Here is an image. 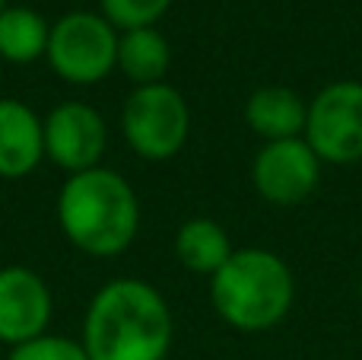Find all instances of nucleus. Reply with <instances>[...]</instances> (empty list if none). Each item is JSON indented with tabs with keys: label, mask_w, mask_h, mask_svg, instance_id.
Listing matches in <instances>:
<instances>
[{
	"label": "nucleus",
	"mask_w": 362,
	"mask_h": 360,
	"mask_svg": "<svg viewBox=\"0 0 362 360\" xmlns=\"http://www.w3.org/2000/svg\"><path fill=\"white\" fill-rule=\"evenodd\" d=\"M172 335V310L150 281L112 278L89 300L80 344L89 360H165Z\"/></svg>",
	"instance_id": "1"
},
{
	"label": "nucleus",
	"mask_w": 362,
	"mask_h": 360,
	"mask_svg": "<svg viewBox=\"0 0 362 360\" xmlns=\"http://www.w3.org/2000/svg\"><path fill=\"white\" fill-rule=\"evenodd\" d=\"M54 214L64 240L89 259H118L134 246L140 230L137 191L108 166L64 179Z\"/></svg>",
	"instance_id": "2"
},
{
	"label": "nucleus",
	"mask_w": 362,
	"mask_h": 360,
	"mask_svg": "<svg viewBox=\"0 0 362 360\" xmlns=\"http://www.w3.org/2000/svg\"><path fill=\"white\" fill-rule=\"evenodd\" d=\"M206 284L216 316L242 335L276 329L296 300V281L283 255L261 246L235 249Z\"/></svg>",
	"instance_id": "3"
},
{
	"label": "nucleus",
	"mask_w": 362,
	"mask_h": 360,
	"mask_svg": "<svg viewBox=\"0 0 362 360\" xmlns=\"http://www.w3.org/2000/svg\"><path fill=\"white\" fill-rule=\"evenodd\" d=\"M121 134L134 157L169 163L191 137V108L172 83L134 86L121 106Z\"/></svg>",
	"instance_id": "4"
},
{
	"label": "nucleus",
	"mask_w": 362,
	"mask_h": 360,
	"mask_svg": "<svg viewBox=\"0 0 362 360\" xmlns=\"http://www.w3.org/2000/svg\"><path fill=\"white\" fill-rule=\"evenodd\" d=\"M118 55V29L99 10H70L51 23L45 61L70 86L108 80Z\"/></svg>",
	"instance_id": "5"
},
{
	"label": "nucleus",
	"mask_w": 362,
	"mask_h": 360,
	"mask_svg": "<svg viewBox=\"0 0 362 360\" xmlns=\"http://www.w3.org/2000/svg\"><path fill=\"white\" fill-rule=\"evenodd\" d=\"M308 147L325 166L362 159V80H334L308 99Z\"/></svg>",
	"instance_id": "6"
},
{
	"label": "nucleus",
	"mask_w": 362,
	"mask_h": 360,
	"mask_svg": "<svg viewBox=\"0 0 362 360\" xmlns=\"http://www.w3.org/2000/svg\"><path fill=\"white\" fill-rule=\"evenodd\" d=\"M45 159L61 172L76 176L102 166L108 147V125L102 112L89 102H61L42 118Z\"/></svg>",
	"instance_id": "7"
},
{
	"label": "nucleus",
	"mask_w": 362,
	"mask_h": 360,
	"mask_svg": "<svg viewBox=\"0 0 362 360\" xmlns=\"http://www.w3.org/2000/svg\"><path fill=\"white\" fill-rule=\"evenodd\" d=\"M321 163L305 137L270 140L251 159V185L274 208H296L308 201L321 182Z\"/></svg>",
	"instance_id": "8"
},
{
	"label": "nucleus",
	"mask_w": 362,
	"mask_h": 360,
	"mask_svg": "<svg viewBox=\"0 0 362 360\" xmlns=\"http://www.w3.org/2000/svg\"><path fill=\"white\" fill-rule=\"evenodd\" d=\"M54 293L48 281L25 265L0 268V344L16 348L51 332Z\"/></svg>",
	"instance_id": "9"
},
{
	"label": "nucleus",
	"mask_w": 362,
	"mask_h": 360,
	"mask_svg": "<svg viewBox=\"0 0 362 360\" xmlns=\"http://www.w3.org/2000/svg\"><path fill=\"white\" fill-rule=\"evenodd\" d=\"M45 159L42 115L29 102L0 96V179L16 182L38 169Z\"/></svg>",
	"instance_id": "10"
},
{
	"label": "nucleus",
	"mask_w": 362,
	"mask_h": 360,
	"mask_svg": "<svg viewBox=\"0 0 362 360\" xmlns=\"http://www.w3.org/2000/svg\"><path fill=\"white\" fill-rule=\"evenodd\" d=\"M242 118H245V128L255 137H261L264 144L302 137L308 121V99L302 93H296L293 86H280V83L257 86L245 99Z\"/></svg>",
	"instance_id": "11"
},
{
	"label": "nucleus",
	"mask_w": 362,
	"mask_h": 360,
	"mask_svg": "<svg viewBox=\"0 0 362 360\" xmlns=\"http://www.w3.org/2000/svg\"><path fill=\"white\" fill-rule=\"evenodd\" d=\"M172 67V45L156 26L118 32V55L115 70L124 74L131 86H153L165 83V74Z\"/></svg>",
	"instance_id": "12"
},
{
	"label": "nucleus",
	"mask_w": 362,
	"mask_h": 360,
	"mask_svg": "<svg viewBox=\"0 0 362 360\" xmlns=\"http://www.w3.org/2000/svg\"><path fill=\"white\" fill-rule=\"evenodd\" d=\"M175 259L181 268H187L191 274L200 278H213L219 268L229 261V255L235 252L229 233L219 220L213 217H191L175 230Z\"/></svg>",
	"instance_id": "13"
},
{
	"label": "nucleus",
	"mask_w": 362,
	"mask_h": 360,
	"mask_svg": "<svg viewBox=\"0 0 362 360\" xmlns=\"http://www.w3.org/2000/svg\"><path fill=\"white\" fill-rule=\"evenodd\" d=\"M51 23L32 6H4L0 13V61L35 64L48 51Z\"/></svg>",
	"instance_id": "14"
},
{
	"label": "nucleus",
	"mask_w": 362,
	"mask_h": 360,
	"mask_svg": "<svg viewBox=\"0 0 362 360\" xmlns=\"http://www.w3.org/2000/svg\"><path fill=\"white\" fill-rule=\"evenodd\" d=\"M172 0H99V13L118 32L156 26L169 13Z\"/></svg>",
	"instance_id": "15"
},
{
	"label": "nucleus",
	"mask_w": 362,
	"mask_h": 360,
	"mask_svg": "<svg viewBox=\"0 0 362 360\" xmlns=\"http://www.w3.org/2000/svg\"><path fill=\"white\" fill-rule=\"evenodd\" d=\"M6 360H89L83 351L80 338H67V335H54V332H45V335L23 342L16 348H10Z\"/></svg>",
	"instance_id": "16"
},
{
	"label": "nucleus",
	"mask_w": 362,
	"mask_h": 360,
	"mask_svg": "<svg viewBox=\"0 0 362 360\" xmlns=\"http://www.w3.org/2000/svg\"><path fill=\"white\" fill-rule=\"evenodd\" d=\"M359 306H362V281H359Z\"/></svg>",
	"instance_id": "17"
},
{
	"label": "nucleus",
	"mask_w": 362,
	"mask_h": 360,
	"mask_svg": "<svg viewBox=\"0 0 362 360\" xmlns=\"http://www.w3.org/2000/svg\"><path fill=\"white\" fill-rule=\"evenodd\" d=\"M4 6H6V0H0V13H4Z\"/></svg>",
	"instance_id": "18"
}]
</instances>
